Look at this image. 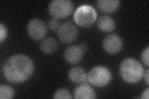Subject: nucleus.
I'll use <instances>...</instances> for the list:
<instances>
[{"mask_svg":"<svg viewBox=\"0 0 149 99\" xmlns=\"http://www.w3.org/2000/svg\"><path fill=\"white\" fill-rule=\"evenodd\" d=\"M33 72V62L29 57L23 54L11 56L3 66V76L11 83H21L26 81Z\"/></svg>","mask_w":149,"mask_h":99,"instance_id":"obj_1","label":"nucleus"},{"mask_svg":"<svg viewBox=\"0 0 149 99\" xmlns=\"http://www.w3.org/2000/svg\"><path fill=\"white\" fill-rule=\"evenodd\" d=\"M121 78L128 83H136L141 80L144 74L142 64L133 58L124 59L119 68Z\"/></svg>","mask_w":149,"mask_h":99,"instance_id":"obj_2","label":"nucleus"},{"mask_svg":"<svg viewBox=\"0 0 149 99\" xmlns=\"http://www.w3.org/2000/svg\"><path fill=\"white\" fill-rule=\"evenodd\" d=\"M97 17L96 9L93 6L84 4L79 6L74 12V22L81 27H89L94 23Z\"/></svg>","mask_w":149,"mask_h":99,"instance_id":"obj_3","label":"nucleus"},{"mask_svg":"<svg viewBox=\"0 0 149 99\" xmlns=\"http://www.w3.org/2000/svg\"><path fill=\"white\" fill-rule=\"evenodd\" d=\"M112 79L111 73L108 68L97 66L87 74V81L96 87H104L108 85Z\"/></svg>","mask_w":149,"mask_h":99,"instance_id":"obj_4","label":"nucleus"},{"mask_svg":"<svg viewBox=\"0 0 149 99\" xmlns=\"http://www.w3.org/2000/svg\"><path fill=\"white\" fill-rule=\"evenodd\" d=\"M73 10V4L69 0H54L49 4L50 15L55 19L68 17Z\"/></svg>","mask_w":149,"mask_h":99,"instance_id":"obj_5","label":"nucleus"},{"mask_svg":"<svg viewBox=\"0 0 149 99\" xmlns=\"http://www.w3.org/2000/svg\"><path fill=\"white\" fill-rule=\"evenodd\" d=\"M78 31L77 27L71 21H66L60 26L57 30L59 40L64 44H71L76 40Z\"/></svg>","mask_w":149,"mask_h":99,"instance_id":"obj_6","label":"nucleus"},{"mask_svg":"<svg viewBox=\"0 0 149 99\" xmlns=\"http://www.w3.org/2000/svg\"><path fill=\"white\" fill-rule=\"evenodd\" d=\"M28 35L34 40H40L45 37L47 29L45 23L39 19L34 18L31 19L27 26Z\"/></svg>","mask_w":149,"mask_h":99,"instance_id":"obj_7","label":"nucleus"},{"mask_svg":"<svg viewBox=\"0 0 149 99\" xmlns=\"http://www.w3.org/2000/svg\"><path fill=\"white\" fill-rule=\"evenodd\" d=\"M102 46L104 50L109 54H117L123 48V40L117 34H109L104 39L102 42Z\"/></svg>","mask_w":149,"mask_h":99,"instance_id":"obj_8","label":"nucleus"},{"mask_svg":"<svg viewBox=\"0 0 149 99\" xmlns=\"http://www.w3.org/2000/svg\"><path fill=\"white\" fill-rule=\"evenodd\" d=\"M84 52L77 45L68 46L64 51V58L68 63L75 64L82 60Z\"/></svg>","mask_w":149,"mask_h":99,"instance_id":"obj_9","label":"nucleus"},{"mask_svg":"<svg viewBox=\"0 0 149 99\" xmlns=\"http://www.w3.org/2000/svg\"><path fill=\"white\" fill-rule=\"evenodd\" d=\"M74 97L76 99H92L96 97V94L93 89L86 83L79 85L74 90Z\"/></svg>","mask_w":149,"mask_h":99,"instance_id":"obj_10","label":"nucleus"},{"mask_svg":"<svg viewBox=\"0 0 149 99\" xmlns=\"http://www.w3.org/2000/svg\"><path fill=\"white\" fill-rule=\"evenodd\" d=\"M68 76L70 81L75 84L85 83L87 81V74L83 68L74 66L69 70Z\"/></svg>","mask_w":149,"mask_h":99,"instance_id":"obj_11","label":"nucleus"},{"mask_svg":"<svg viewBox=\"0 0 149 99\" xmlns=\"http://www.w3.org/2000/svg\"><path fill=\"white\" fill-rule=\"evenodd\" d=\"M120 4L118 0H99L97 6L100 10L106 13H111L116 11Z\"/></svg>","mask_w":149,"mask_h":99,"instance_id":"obj_12","label":"nucleus"},{"mask_svg":"<svg viewBox=\"0 0 149 99\" xmlns=\"http://www.w3.org/2000/svg\"><path fill=\"white\" fill-rule=\"evenodd\" d=\"M97 26L100 30L104 32H109L115 29L116 24L113 18L104 15L98 18Z\"/></svg>","mask_w":149,"mask_h":99,"instance_id":"obj_13","label":"nucleus"},{"mask_svg":"<svg viewBox=\"0 0 149 99\" xmlns=\"http://www.w3.org/2000/svg\"><path fill=\"white\" fill-rule=\"evenodd\" d=\"M40 48L42 51L46 54L52 53L57 50L58 43L53 37H47L41 41Z\"/></svg>","mask_w":149,"mask_h":99,"instance_id":"obj_14","label":"nucleus"},{"mask_svg":"<svg viewBox=\"0 0 149 99\" xmlns=\"http://www.w3.org/2000/svg\"><path fill=\"white\" fill-rule=\"evenodd\" d=\"M13 89L8 85L1 84L0 86V98L1 99H11L14 97Z\"/></svg>","mask_w":149,"mask_h":99,"instance_id":"obj_15","label":"nucleus"},{"mask_svg":"<svg viewBox=\"0 0 149 99\" xmlns=\"http://www.w3.org/2000/svg\"><path fill=\"white\" fill-rule=\"evenodd\" d=\"M53 98L55 99H71L72 96L68 89L61 88L54 93Z\"/></svg>","mask_w":149,"mask_h":99,"instance_id":"obj_16","label":"nucleus"},{"mask_svg":"<svg viewBox=\"0 0 149 99\" xmlns=\"http://www.w3.org/2000/svg\"><path fill=\"white\" fill-rule=\"evenodd\" d=\"M61 25L60 22L57 19L53 18L49 21L47 23V27L49 29L52 31H57L60 26Z\"/></svg>","mask_w":149,"mask_h":99,"instance_id":"obj_17","label":"nucleus"},{"mask_svg":"<svg viewBox=\"0 0 149 99\" xmlns=\"http://www.w3.org/2000/svg\"><path fill=\"white\" fill-rule=\"evenodd\" d=\"M8 35V30L6 27L2 23L0 24V42H3L6 39Z\"/></svg>","mask_w":149,"mask_h":99,"instance_id":"obj_18","label":"nucleus"},{"mask_svg":"<svg viewBox=\"0 0 149 99\" xmlns=\"http://www.w3.org/2000/svg\"><path fill=\"white\" fill-rule=\"evenodd\" d=\"M148 53H149V47L147 46V48L143 50L142 53L141 55V58L143 62V63L145 64L147 66H148L149 63H148Z\"/></svg>","mask_w":149,"mask_h":99,"instance_id":"obj_19","label":"nucleus"},{"mask_svg":"<svg viewBox=\"0 0 149 99\" xmlns=\"http://www.w3.org/2000/svg\"><path fill=\"white\" fill-rule=\"evenodd\" d=\"M148 91H149V89L147 88L146 90L144 91L142 94V98H146L148 99Z\"/></svg>","mask_w":149,"mask_h":99,"instance_id":"obj_20","label":"nucleus"},{"mask_svg":"<svg viewBox=\"0 0 149 99\" xmlns=\"http://www.w3.org/2000/svg\"><path fill=\"white\" fill-rule=\"evenodd\" d=\"M144 74V79H145V81L147 84H149V69H147L146 73L143 74Z\"/></svg>","mask_w":149,"mask_h":99,"instance_id":"obj_21","label":"nucleus"},{"mask_svg":"<svg viewBox=\"0 0 149 99\" xmlns=\"http://www.w3.org/2000/svg\"><path fill=\"white\" fill-rule=\"evenodd\" d=\"M79 47L81 48V50L83 51L84 53L86 52V51L87 50V45L85 44H81L80 45H78Z\"/></svg>","mask_w":149,"mask_h":99,"instance_id":"obj_22","label":"nucleus"}]
</instances>
